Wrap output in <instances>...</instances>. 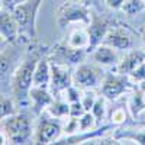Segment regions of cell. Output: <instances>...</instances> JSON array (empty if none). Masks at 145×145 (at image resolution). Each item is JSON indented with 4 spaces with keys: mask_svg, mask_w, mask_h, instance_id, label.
<instances>
[{
    "mask_svg": "<svg viewBox=\"0 0 145 145\" xmlns=\"http://www.w3.org/2000/svg\"><path fill=\"white\" fill-rule=\"evenodd\" d=\"M31 48L25 54L20 64L13 70L10 76V96L13 97L18 107H29V90L33 84V72L36 64L45 54H50L48 48L39 46L38 42L29 44Z\"/></svg>",
    "mask_w": 145,
    "mask_h": 145,
    "instance_id": "1",
    "label": "cell"
},
{
    "mask_svg": "<svg viewBox=\"0 0 145 145\" xmlns=\"http://www.w3.org/2000/svg\"><path fill=\"white\" fill-rule=\"evenodd\" d=\"M44 2L45 0H26L12 10L19 25V41H23L26 44L38 42L36 39V16H38V10Z\"/></svg>",
    "mask_w": 145,
    "mask_h": 145,
    "instance_id": "2",
    "label": "cell"
},
{
    "mask_svg": "<svg viewBox=\"0 0 145 145\" xmlns=\"http://www.w3.org/2000/svg\"><path fill=\"white\" fill-rule=\"evenodd\" d=\"M3 132L7 137L9 144H28L33 138V128L29 113L16 112L3 119Z\"/></svg>",
    "mask_w": 145,
    "mask_h": 145,
    "instance_id": "3",
    "label": "cell"
},
{
    "mask_svg": "<svg viewBox=\"0 0 145 145\" xmlns=\"http://www.w3.org/2000/svg\"><path fill=\"white\" fill-rule=\"evenodd\" d=\"M135 87H137V84L129 76L120 74L118 71H112V72H106L105 74L103 81L99 87V91L109 102H116L118 99L125 97Z\"/></svg>",
    "mask_w": 145,
    "mask_h": 145,
    "instance_id": "4",
    "label": "cell"
},
{
    "mask_svg": "<svg viewBox=\"0 0 145 145\" xmlns=\"http://www.w3.org/2000/svg\"><path fill=\"white\" fill-rule=\"evenodd\" d=\"M63 134H64L63 119L54 118L48 112H42L38 116V120H36L32 141L33 144L48 145V144H54Z\"/></svg>",
    "mask_w": 145,
    "mask_h": 145,
    "instance_id": "5",
    "label": "cell"
},
{
    "mask_svg": "<svg viewBox=\"0 0 145 145\" xmlns=\"http://www.w3.org/2000/svg\"><path fill=\"white\" fill-rule=\"evenodd\" d=\"M106 72L103 67L93 63L83 61L72 70V84H76L81 90H90V89H99L103 81Z\"/></svg>",
    "mask_w": 145,
    "mask_h": 145,
    "instance_id": "6",
    "label": "cell"
},
{
    "mask_svg": "<svg viewBox=\"0 0 145 145\" xmlns=\"http://www.w3.org/2000/svg\"><path fill=\"white\" fill-rule=\"evenodd\" d=\"M91 19V9L81 2H64L57 10V22L61 28L71 23H81L87 26Z\"/></svg>",
    "mask_w": 145,
    "mask_h": 145,
    "instance_id": "7",
    "label": "cell"
},
{
    "mask_svg": "<svg viewBox=\"0 0 145 145\" xmlns=\"http://www.w3.org/2000/svg\"><path fill=\"white\" fill-rule=\"evenodd\" d=\"M119 20L113 19L112 16L109 15H105V13H94L91 12V19H90V23L86 26L87 29V33H89V48H87V52L90 54L93 50L97 45H100L107 32L110 31V28L113 25H116Z\"/></svg>",
    "mask_w": 145,
    "mask_h": 145,
    "instance_id": "8",
    "label": "cell"
},
{
    "mask_svg": "<svg viewBox=\"0 0 145 145\" xmlns=\"http://www.w3.org/2000/svg\"><path fill=\"white\" fill-rule=\"evenodd\" d=\"M51 61V83H50V90L52 94L59 96L65 89H68L72 84V70L71 67L65 63H59L55 59L50 58Z\"/></svg>",
    "mask_w": 145,
    "mask_h": 145,
    "instance_id": "9",
    "label": "cell"
},
{
    "mask_svg": "<svg viewBox=\"0 0 145 145\" xmlns=\"http://www.w3.org/2000/svg\"><path fill=\"white\" fill-rule=\"evenodd\" d=\"M86 57H89L87 50L72 48L67 42L57 44L50 51V58L55 59V61H59V63H65V64H68L71 67H76L80 63L86 61Z\"/></svg>",
    "mask_w": 145,
    "mask_h": 145,
    "instance_id": "10",
    "label": "cell"
},
{
    "mask_svg": "<svg viewBox=\"0 0 145 145\" xmlns=\"http://www.w3.org/2000/svg\"><path fill=\"white\" fill-rule=\"evenodd\" d=\"M103 44H107V45L113 46L115 50L125 52V51L131 50V48H134V38H132V33H131L128 25H123V23L118 22L107 32Z\"/></svg>",
    "mask_w": 145,
    "mask_h": 145,
    "instance_id": "11",
    "label": "cell"
},
{
    "mask_svg": "<svg viewBox=\"0 0 145 145\" xmlns=\"http://www.w3.org/2000/svg\"><path fill=\"white\" fill-rule=\"evenodd\" d=\"M113 137L120 144H139L145 145V125H120L113 129Z\"/></svg>",
    "mask_w": 145,
    "mask_h": 145,
    "instance_id": "12",
    "label": "cell"
},
{
    "mask_svg": "<svg viewBox=\"0 0 145 145\" xmlns=\"http://www.w3.org/2000/svg\"><path fill=\"white\" fill-rule=\"evenodd\" d=\"M29 99H31V109L32 113L38 118L42 112H45L50 105L54 102L55 96L52 91L46 87H38V86H32L29 90Z\"/></svg>",
    "mask_w": 145,
    "mask_h": 145,
    "instance_id": "13",
    "label": "cell"
},
{
    "mask_svg": "<svg viewBox=\"0 0 145 145\" xmlns=\"http://www.w3.org/2000/svg\"><path fill=\"white\" fill-rule=\"evenodd\" d=\"M144 61H145V48H141V50L131 48V50L125 51V54L120 57L118 65L115 67V71L120 72V74L129 76Z\"/></svg>",
    "mask_w": 145,
    "mask_h": 145,
    "instance_id": "14",
    "label": "cell"
},
{
    "mask_svg": "<svg viewBox=\"0 0 145 145\" xmlns=\"http://www.w3.org/2000/svg\"><path fill=\"white\" fill-rule=\"evenodd\" d=\"M89 55L96 64H99L102 67H113L115 68L119 63V59H120L119 51L115 50L110 45L103 44V42L96 46Z\"/></svg>",
    "mask_w": 145,
    "mask_h": 145,
    "instance_id": "15",
    "label": "cell"
},
{
    "mask_svg": "<svg viewBox=\"0 0 145 145\" xmlns=\"http://www.w3.org/2000/svg\"><path fill=\"white\" fill-rule=\"evenodd\" d=\"M0 36H3L9 44H15L19 41V25L12 10H0Z\"/></svg>",
    "mask_w": 145,
    "mask_h": 145,
    "instance_id": "16",
    "label": "cell"
},
{
    "mask_svg": "<svg viewBox=\"0 0 145 145\" xmlns=\"http://www.w3.org/2000/svg\"><path fill=\"white\" fill-rule=\"evenodd\" d=\"M50 83H51V61H50V54H45L36 64L32 86L50 89Z\"/></svg>",
    "mask_w": 145,
    "mask_h": 145,
    "instance_id": "17",
    "label": "cell"
},
{
    "mask_svg": "<svg viewBox=\"0 0 145 145\" xmlns=\"http://www.w3.org/2000/svg\"><path fill=\"white\" fill-rule=\"evenodd\" d=\"M125 102L132 119L137 120L142 113H145V93H142L138 87L126 94Z\"/></svg>",
    "mask_w": 145,
    "mask_h": 145,
    "instance_id": "18",
    "label": "cell"
},
{
    "mask_svg": "<svg viewBox=\"0 0 145 145\" xmlns=\"http://www.w3.org/2000/svg\"><path fill=\"white\" fill-rule=\"evenodd\" d=\"M131 118V113L126 107V102L125 99L120 102V105L118 107H112L110 110L107 112V122L112 123L113 126H120L125 125L128 122V119ZM132 119V118H131Z\"/></svg>",
    "mask_w": 145,
    "mask_h": 145,
    "instance_id": "19",
    "label": "cell"
},
{
    "mask_svg": "<svg viewBox=\"0 0 145 145\" xmlns=\"http://www.w3.org/2000/svg\"><path fill=\"white\" fill-rule=\"evenodd\" d=\"M65 42L72 46V48H78V50H87L89 48V33H87V29L86 26L84 28H78V29H74L70 36L65 39Z\"/></svg>",
    "mask_w": 145,
    "mask_h": 145,
    "instance_id": "20",
    "label": "cell"
},
{
    "mask_svg": "<svg viewBox=\"0 0 145 145\" xmlns=\"http://www.w3.org/2000/svg\"><path fill=\"white\" fill-rule=\"evenodd\" d=\"M45 112H48L54 118L65 119L70 115V103L64 97H61V96H57V97L54 99V102L50 105V107H48Z\"/></svg>",
    "mask_w": 145,
    "mask_h": 145,
    "instance_id": "21",
    "label": "cell"
},
{
    "mask_svg": "<svg viewBox=\"0 0 145 145\" xmlns=\"http://www.w3.org/2000/svg\"><path fill=\"white\" fill-rule=\"evenodd\" d=\"M107 99L105 97V96L99 94L97 96V99H96L93 107H91V113L94 115L96 120H97V123L102 125L105 123V120H107V112H109V107H107Z\"/></svg>",
    "mask_w": 145,
    "mask_h": 145,
    "instance_id": "22",
    "label": "cell"
},
{
    "mask_svg": "<svg viewBox=\"0 0 145 145\" xmlns=\"http://www.w3.org/2000/svg\"><path fill=\"white\" fill-rule=\"evenodd\" d=\"M18 112V106L12 96H6L0 93V120L6 119L7 116Z\"/></svg>",
    "mask_w": 145,
    "mask_h": 145,
    "instance_id": "23",
    "label": "cell"
},
{
    "mask_svg": "<svg viewBox=\"0 0 145 145\" xmlns=\"http://www.w3.org/2000/svg\"><path fill=\"white\" fill-rule=\"evenodd\" d=\"M7 50L9 48L6 46L5 50L0 51V80L7 78V76L10 74V71H12L13 61H15V57L12 55Z\"/></svg>",
    "mask_w": 145,
    "mask_h": 145,
    "instance_id": "24",
    "label": "cell"
},
{
    "mask_svg": "<svg viewBox=\"0 0 145 145\" xmlns=\"http://www.w3.org/2000/svg\"><path fill=\"white\" fill-rule=\"evenodd\" d=\"M145 10V0H125L122 5V12L126 16H137Z\"/></svg>",
    "mask_w": 145,
    "mask_h": 145,
    "instance_id": "25",
    "label": "cell"
},
{
    "mask_svg": "<svg viewBox=\"0 0 145 145\" xmlns=\"http://www.w3.org/2000/svg\"><path fill=\"white\" fill-rule=\"evenodd\" d=\"M97 126H99V123H97V120H96V118L91 112H84L78 118V132L91 131Z\"/></svg>",
    "mask_w": 145,
    "mask_h": 145,
    "instance_id": "26",
    "label": "cell"
},
{
    "mask_svg": "<svg viewBox=\"0 0 145 145\" xmlns=\"http://www.w3.org/2000/svg\"><path fill=\"white\" fill-rule=\"evenodd\" d=\"M81 94H83V90L80 87H77L76 84H71V86L68 89H65L59 96L64 97L68 103H74V102H80Z\"/></svg>",
    "mask_w": 145,
    "mask_h": 145,
    "instance_id": "27",
    "label": "cell"
},
{
    "mask_svg": "<svg viewBox=\"0 0 145 145\" xmlns=\"http://www.w3.org/2000/svg\"><path fill=\"white\" fill-rule=\"evenodd\" d=\"M97 96H99V94L94 91V89H90V90H83V94H81L80 102H81L83 107L86 109V112H90V110H91V107H93V105H94L96 99H97Z\"/></svg>",
    "mask_w": 145,
    "mask_h": 145,
    "instance_id": "28",
    "label": "cell"
},
{
    "mask_svg": "<svg viewBox=\"0 0 145 145\" xmlns=\"http://www.w3.org/2000/svg\"><path fill=\"white\" fill-rule=\"evenodd\" d=\"M129 77L134 80V83L135 84H138V83H141V81H144L145 80V61L144 63H141L134 71L129 74Z\"/></svg>",
    "mask_w": 145,
    "mask_h": 145,
    "instance_id": "29",
    "label": "cell"
},
{
    "mask_svg": "<svg viewBox=\"0 0 145 145\" xmlns=\"http://www.w3.org/2000/svg\"><path fill=\"white\" fill-rule=\"evenodd\" d=\"M86 109L83 107L81 102H74V103H70V115L68 116H74V118H80Z\"/></svg>",
    "mask_w": 145,
    "mask_h": 145,
    "instance_id": "30",
    "label": "cell"
},
{
    "mask_svg": "<svg viewBox=\"0 0 145 145\" xmlns=\"http://www.w3.org/2000/svg\"><path fill=\"white\" fill-rule=\"evenodd\" d=\"M103 3L110 10H120L122 5L125 3V0H103Z\"/></svg>",
    "mask_w": 145,
    "mask_h": 145,
    "instance_id": "31",
    "label": "cell"
},
{
    "mask_svg": "<svg viewBox=\"0 0 145 145\" xmlns=\"http://www.w3.org/2000/svg\"><path fill=\"white\" fill-rule=\"evenodd\" d=\"M80 2H81L83 5H86L87 7H90V9L102 10V6H100V3L103 2V0H80Z\"/></svg>",
    "mask_w": 145,
    "mask_h": 145,
    "instance_id": "32",
    "label": "cell"
},
{
    "mask_svg": "<svg viewBox=\"0 0 145 145\" xmlns=\"http://www.w3.org/2000/svg\"><path fill=\"white\" fill-rule=\"evenodd\" d=\"M3 2V9H7V10H13L18 5L26 2V0H2Z\"/></svg>",
    "mask_w": 145,
    "mask_h": 145,
    "instance_id": "33",
    "label": "cell"
},
{
    "mask_svg": "<svg viewBox=\"0 0 145 145\" xmlns=\"http://www.w3.org/2000/svg\"><path fill=\"white\" fill-rule=\"evenodd\" d=\"M5 144H9L7 137H6V134L3 131H0V145H5Z\"/></svg>",
    "mask_w": 145,
    "mask_h": 145,
    "instance_id": "34",
    "label": "cell"
},
{
    "mask_svg": "<svg viewBox=\"0 0 145 145\" xmlns=\"http://www.w3.org/2000/svg\"><path fill=\"white\" fill-rule=\"evenodd\" d=\"M139 36H141V41H142V45L145 48V25L139 29Z\"/></svg>",
    "mask_w": 145,
    "mask_h": 145,
    "instance_id": "35",
    "label": "cell"
},
{
    "mask_svg": "<svg viewBox=\"0 0 145 145\" xmlns=\"http://www.w3.org/2000/svg\"><path fill=\"white\" fill-rule=\"evenodd\" d=\"M7 45H10L5 38H3V36H0V51H2V50H5V48L7 46Z\"/></svg>",
    "mask_w": 145,
    "mask_h": 145,
    "instance_id": "36",
    "label": "cell"
},
{
    "mask_svg": "<svg viewBox=\"0 0 145 145\" xmlns=\"http://www.w3.org/2000/svg\"><path fill=\"white\" fill-rule=\"evenodd\" d=\"M137 87H138L142 93H145V80H144V81H141V83H138V84H137Z\"/></svg>",
    "mask_w": 145,
    "mask_h": 145,
    "instance_id": "37",
    "label": "cell"
},
{
    "mask_svg": "<svg viewBox=\"0 0 145 145\" xmlns=\"http://www.w3.org/2000/svg\"><path fill=\"white\" fill-rule=\"evenodd\" d=\"M2 9H3V2L0 0V10H2Z\"/></svg>",
    "mask_w": 145,
    "mask_h": 145,
    "instance_id": "38",
    "label": "cell"
}]
</instances>
